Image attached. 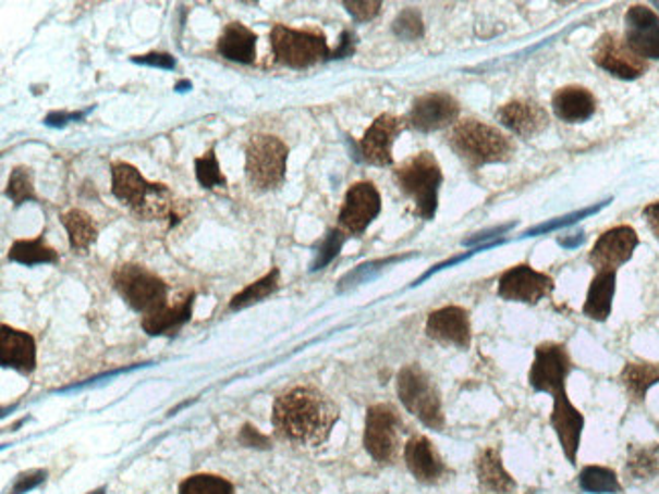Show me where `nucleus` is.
Instances as JSON below:
<instances>
[{"label":"nucleus","instance_id":"35","mask_svg":"<svg viewBox=\"0 0 659 494\" xmlns=\"http://www.w3.org/2000/svg\"><path fill=\"white\" fill-rule=\"evenodd\" d=\"M7 197L15 205L27 203L35 199V181H33V171L29 166H16L15 171L11 173Z\"/></svg>","mask_w":659,"mask_h":494},{"label":"nucleus","instance_id":"40","mask_svg":"<svg viewBox=\"0 0 659 494\" xmlns=\"http://www.w3.org/2000/svg\"><path fill=\"white\" fill-rule=\"evenodd\" d=\"M343 7L347 9V13L359 21V23H366L371 21L376 16L380 15L381 2L378 0H355V2H343Z\"/></svg>","mask_w":659,"mask_h":494},{"label":"nucleus","instance_id":"29","mask_svg":"<svg viewBox=\"0 0 659 494\" xmlns=\"http://www.w3.org/2000/svg\"><path fill=\"white\" fill-rule=\"evenodd\" d=\"M659 477V444H631L625 460V479L639 484Z\"/></svg>","mask_w":659,"mask_h":494},{"label":"nucleus","instance_id":"25","mask_svg":"<svg viewBox=\"0 0 659 494\" xmlns=\"http://www.w3.org/2000/svg\"><path fill=\"white\" fill-rule=\"evenodd\" d=\"M195 294L187 292L183 294L175 305L161 306L159 310L143 317V329L150 336L175 335L176 331L191 319Z\"/></svg>","mask_w":659,"mask_h":494},{"label":"nucleus","instance_id":"21","mask_svg":"<svg viewBox=\"0 0 659 494\" xmlns=\"http://www.w3.org/2000/svg\"><path fill=\"white\" fill-rule=\"evenodd\" d=\"M498 120L508 131L522 138L540 136L550 124L548 112L544 110L542 106L529 102V100H513V102L501 106Z\"/></svg>","mask_w":659,"mask_h":494},{"label":"nucleus","instance_id":"41","mask_svg":"<svg viewBox=\"0 0 659 494\" xmlns=\"http://www.w3.org/2000/svg\"><path fill=\"white\" fill-rule=\"evenodd\" d=\"M45 477H47L45 470H30L27 474H19V477H16L15 486H13L11 493L21 494L25 493V491H30V489H35L37 484H41Z\"/></svg>","mask_w":659,"mask_h":494},{"label":"nucleus","instance_id":"16","mask_svg":"<svg viewBox=\"0 0 659 494\" xmlns=\"http://www.w3.org/2000/svg\"><path fill=\"white\" fill-rule=\"evenodd\" d=\"M404 126H406V120L392 116V114H381L376 118L359 143L364 160L374 166H390L394 162L392 148H394L395 138L400 136V132L404 131Z\"/></svg>","mask_w":659,"mask_h":494},{"label":"nucleus","instance_id":"31","mask_svg":"<svg viewBox=\"0 0 659 494\" xmlns=\"http://www.w3.org/2000/svg\"><path fill=\"white\" fill-rule=\"evenodd\" d=\"M63 227H65V232L70 235V246L74 247L75 251L88 249L98 239L96 223L82 209L68 211L63 215Z\"/></svg>","mask_w":659,"mask_h":494},{"label":"nucleus","instance_id":"43","mask_svg":"<svg viewBox=\"0 0 659 494\" xmlns=\"http://www.w3.org/2000/svg\"><path fill=\"white\" fill-rule=\"evenodd\" d=\"M132 61L150 65V67H162V70H173L175 67V59L171 58L169 53H148L143 58H134Z\"/></svg>","mask_w":659,"mask_h":494},{"label":"nucleus","instance_id":"6","mask_svg":"<svg viewBox=\"0 0 659 494\" xmlns=\"http://www.w3.org/2000/svg\"><path fill=\"white\" fill-rule=\"evenodd\" d=\"M289 148L268 134H258L249 138L246 146V175L249 185L258 190H272L282 185L286 176Z\"/></svg>","mask_w":659,"mask_h":494},{"label":"nucleus","instance_id":"28","mask_svg":"<svg viewBox=\"0 0 659 494\" xmlns=\"http://www.w3.org/2000/svg\"><path fill=\"white\" fill-rule=\"evenodd\" d=\"M621 385L633 404H644L647 392L659 383V365L647 361H630L619 375Z\"/></svg>","mask_w":659,"mask_h":494},{"label":"nucleus","instance_id":"11","mask_svg":"<svg viewBox=\"0 0 659 494\" xmlns=\"http://www.w3.org/2000/svg\"><path fill=\"white\" fill-rule=\"evenodd\" d=\"M554 292V280L534 270L527 263L513 265L505 270L498 282V294L508 302L538 305Z\"/></svg>","mask_w":659,"mask_h":494},{"label":"nucleus","instance_id":"46","mask_svg":"<svg viewBox=\"0 0 659 494\" xmlns=\"http://www.w3.org/2000/svg\"><path fill=\"white\" fill-rule=\"evenodd\" d=\"M77 118H82V114H51V116L47 118V124L49 126H63L68 120H77Z\"/></svg>","mask_w":659,"mask_h":494},{"label":"nucleus","instance_id":"30","mask_svg":"<svg viewBox=\"0 0 659 494\" xmlns=\"http://www.w3.org/2000/svg\"><path fill=\"white\" fill-rule=\"evenodd\" d=\"M11 262L23 263V265H37V263L58 262V251L45 244L44 235L35 239H19L9 249Z\"/></svg>","mask_w":659,"mask_h":494},{"label":"nucleus","instance_id":"22","mask_svg":"<svg viewBox=\"0 0 659 494\" xmlns=\"http://www.w3.org/2000/svg\"><path fill=\"white\" fill-rule=\"evenodd\" d=\"M0 365L4 369H15L23 375H29L37 367V345L29 333L11 329L9 324L0 326Z\"/></svg>","mask_w":659,"mask_h":494},{"label":"nucleus","instance_id":"36","mask_svg":"<svg viewBox=\"0 0 659 494\" xmlns=\"http://www.w3.org/2000/svg\"><path fill=\"white\" fill-rule=\"evenodd\" d=\"M195 175L204 189H220L225 187V176L221 175L220 162L216 150L211 148L204 157L195 159Z\"/></svg>","mask_w":659,"mask_h":494},{"label":"nucleus","instance_id":"47","mask_svg":"<svg viewBox=\"0 0 659 494\" xmlns=\"http://www.w3.org/2000/svg\"><path fill=\"white\" fill-rule=\"evenodd\" d=\"M91 494H103V491H96V493H91Z\"/></svg>","mask_w":659,"mask_h":494},{"label":"nucleus","instance_id":"27","mask_svg":"<svg viewBox=\"0 0 659 494\" xmlns=\"http://www.w3.org/2000/svg\"><path fill=\"white\" fill-rule=\"evenodd\" d=\"M256 33L242 23H230L218 41V51L221 58L237 61V63H252L256 58Z\"/></svg>","mask_w":659,"mask_h":494},{"label":"nucleus","instance_id":"4","mask_svg":"<svg viewBox=\"0 0 659 494\" xmlns=\"http://www.w3.org/2000/svg\"><path fill=\"white\" fill-rule=\"evenodd\" d=\"M394 176L400 190L414 203L416 213L423 219L435 218L442 185L439 160L430 152H418L404 164H400Z\"/></svg>","mask_w":659,"mask_h":494},{"label":"nucleus","instance_id":"2","mask_svg":"<svg viewBox=\"0 0 659 494\" xmlns=\"http://www.w3.org/2000/svg\"><path fill=\"white\" fill-rule=\"evenodd\" d=\"M112 193L118 201L129 205L138 218L157 219L173 215V195L161 183H148L129 162L112 164Z\"/></svg>","mask_w":659,"mask_h":494},{"label":"nucleus","instance_id":"37","mask_svg":"<svg viewBox=\"0 0 659 494\" xmlns=\"http://www.w3.org/2000/svg\"><path fill=\"white\" fill-rule=\"evenodd\" d=\"M394 33L404 41H416L425 35V23L423 16L414 9H406L395 16Z\"/></svg>","mask_w":659,"mask_h":494},{"label":"nucleus","instance_id":"5","mask_svg":"<svg viewBox=\"0 0 659 494\" xmlns=\"http://www.w3.org/2000/svg\"><path fill=\"white\" fill-rule=\"evenodd\" d=\"M395 392L400 402L430 430H444V409L435 379L420 365H406L395 378Z\"/></svg>","mask_w":659,"mask_h":494},{"label":"nucleus","instance_id":"17","mask_svg":"<svg viewBox=\"0 0 659 494\" xmlns=\"http://www.w3.org/2000/svg\"><path fill=\"white\" fill-rule=\"evenodd\" d=\"M552 399H554V406H552V413H550V423L557 432L564 458L574 466L576 465L578 448H581V436H583V430H585V416L572 406L569 393H557V395H552Z\"/></svg>","mask_w":659,"mask_h":494},{"label":"nucleus","instance_id":"14","mask_svg":"<svg viewBox=\"0 0 659 494\" xmlns=\"http://www.w3.org/2000/svg\"><path fill=\"white\" fill-rule=\"evenodd\" d=\"M639 246V235L630 225H619L602 233L588 254V263L595 272H617L630 262Z\"/></svg>","mask_w":659,"mask_h":494},{"label":"nucleus","instance_id":"15","mask_svg":"<svg viewBox=\"0 0 659 494\" xmlns=\"http://www.w3.org/2000/svg\"><path fill=\"white\" fill-rule=\"evenodd\" d=\"M459 102L444 91H432L416 98L406 122L418 132H437L453 126L459 118Z\"/></svg>","mask_w":659,"mask_h":494},{"label":"nucleus","instance_id":"13","mask_svg":"<svg viewBox=\"0 0 659 494\" xmlns=\"http://www.w3.org/2000/svg\"><path fill=\"white\" fill-rule=\"evenodd\" d=\"M593 61L619 79H637L647 72V61L631 49L625 37L605 33L593 49Z\"/></svg>","mask_w":659,"mask_h":494},{"label":"nucleus","instance_id":"12","mask_svg":"<svg viewBox=\"0 0 659 494\" xmlns=\"http://www.w3.org/2000/svg\"><path fill=\"white\" fill-rule=\"evenodd\" d=\"M381 197L374 183H355L347 190L339 213V230L345 235H362L380 215Z\"/></svg>","mask_w":659,"mask_h":494},{"label":"nucleus","instance_id":"42","mask_svg":"<svg viewBox=\"0 0 659 494\" xmlns=\"http://www.w3.org/2000/svg\"><path fill=\"white\" fill-rule=\"evenodd\" d=\"M240 442L248 448H268L270 446V437L260 434L254 425H244L242 434H240Z\"/></svg>","mask_w":659,"mask_h":494},{"label":"nucleus","instance_id":"3","mask_svg":"<svg viewBox=\"0 0 659 494\" xmlns=\"http://www.w3.org/2000/svg\"><path fill=\"white\" fill-rule=\"evenodd\" d=\"M449 145L469 166L505 162L513 155L512 138L508 134L473 118L454 124Z\"/></svg>","mask_w":659,"mask_h":494},{"label":"nucleus","instance_id":"10","mask_svg":"<svg viewBox=\"0 0 659 494\" xmlns=\"http://www.w3.org/2000/svg\"><path fill=\"white\" fill-rule=\"evenodd\" d=\"M571 371L572 359L566 347L560 343H542L534 353L527 381L534 392L557 395L566 392V379Z\"/></svg>","mask_w":659,"mask_h":494},{"label":"nucleus","instance_id":"23","mask_svg":"<svg viewBox=\"0 0 659 494\" xmlns=\"http://www.w3.org/2000/svg\"><path fill=\"white\" fill-rule=\"evenodd\" d=\"M475 472L485 493L512 494L517 489L515 480L503 465L498 446H487L479 452V456L475 458Z\"/></svg>","mask_w":659,"mask_h":494},{"label":"nucleus","instance_id":"32","mask_svg":"<svg viewBox=\"0 0 659 494\" xmlns=\"http://www.w3.org/2000/svg\"><path fill=\"white\" fill-rule=\"evenodd\" d=\"M578 486L588 494H619L623 486L619 482L615 470L607 466H586L578 474Z\"/></svg>","mask_w":659,"mask_h":494},{"label":"nucleus","instance_id":"1","mask_svg":"<svg viewBox=\"0 0 659 494\" xmlns=\"http://www.w3.org/2000/svg\"><path fill=\"white\" fill-rule=\"evenodd\" d=\"M339 420V407L331 397L310 385H298L277 397L272 425L282 440L303 446H321Z\"/></svg>","mask_w":659,"mask_h":494},{"label":"nucleus","instance_id":"7","mask_svg":"<svg viewBox=\"0 0 659 494\" xmlns=\"http://www.w3.org/2000/svg\"><path fill=\"white\" fill-rule=\"evenodd\" d=\"M118 294L132 306L136 312L147 317L169 302V291L161 277L152 274L145 265L122 263L112 274Z\"/></svg>","mask_w":659,"mask_h":494},{"label":"nucleus","instance_id":"18","mask_svg":"<svg viewBox=\"0 0 659 494\" xmlns=\"http://www.w3.org/2000/svg\"><path fill=\"white\" fill-rule=\"evenodd\" d=\"M426 335L440 345L469 349V312L461 306H444V308L430 312L426 320Z\"/></svg>","mask_w":659,"mask_h":494},{"label":"nucleus","instance_id":"19","mask_svg":"<svg viewBox=\"0 0 659 494\" xmlns=\"http://www.w3.org/2000/svg\"><path fill=\"white\" fill-rule=\"evenodd\" d=\"M625 41L639 58L659 59V16L645 4H633L625 13Z\"/></svg>","mask_w":659,"mask_h":494},{"label":"nucleus","instance_id":"39","mask_svg":"<svg viewBox=\"0 0 659 494\" xmlns=\"http://www.w3.org/2000/svg\"><path fill=\"white\" fill-rule=\"evenodd\" d=\"M607 203L595 205V207H588V209H583V211H576V213H571V215H564V218L552 219V221H546L542 225H538V227H534V230H529L526 232V235H540V233L548 232H557L560 227H566V225H572V223H576L578 219L590 218V215H595L597 211H601L602 207Z\"/></svg>","mask_w":659,"mask_h":494},{"label":"nucleus","instance_id":"38","mask_svg":"<svg viewBox=\"0 0 659 494\" xmlns=\"http://www.w3.org/2000/svg\"><path fill=\"white\" fill-rule=\"evenodd\" d=\"M343 242H345V233L341 232V230H333V232L327 233V237L322 239L319 251H317V260L313 263V270H321L327 263L331 262L339 251H341Z\"/></svg>","mask_w":659,"mask_h":494},{"label":"nucleus","instance_id":"9","mask_svg":"<svg viewBox=\"0 0 659 494\" xmlns=\"http://www.w3.org/2000/svg\"><path fill=\"white\" fill-rule=\"evenodd\" d=\"M402 420L394 407L376 404L367 409L364 446L378 465H392L400 454Z\"/></svg>","mask_w":659,"mask_h":494},{"label":"nucleus","instance_id":"33","mask_svg":"<svg viewBox=\"0 0 659 494\" xmlns=\"http://www.w3.org/2000/svg\"><path fill=\"white\" fill-rule=\"evenodd\" d=\"M279 268H272V270H270L266 276L260 277L258 282L249 284L248 288H244L240 294H235L234 298H232V302H230V308H232V310H242V308H248L249 305H256V302L264 300L266 296H270V294H274V292L279 291Z\"/></svg>","mask_w":659,"mask_h":494},{"label":"nucleus","instance_id":"26","mask_svg":"<svg viewBox=\"0 0 659 494\" xmlns=\"http://www.w3.org/2000/svg\"><path fill=\"white\" fill-rule=\"evenodd\" d=\"M615 292L617 272H597L586 292L585 306H583L585 317L597 322L609 319L613 310Z\"/></svg>","mask_w":659,"mask_h":494},{"label":"nucleus","instance_id":"8","mask_svg":"<svg viewBox=\"0 0 659 494\" xmlns=\"http://www.w3.org/2000/svg\"><path fill=\"white\" fill-rule=\"evenodd\" d=\"M270 44L277 61L293 70H307L333 55L325 35L319 30H298L274 25L270 33Z\"/></svg>","mask_w":659,"mask_h":494},{"label":"nucleus","instance_id":"34","mask_svg":"<svg viewBox=\"0 0 659 494\" xmlns=\"http://www.w3.org/2000/svg\"><path fill=\"white\" fill-rule=\"evenodd\" d=\"M179 494H234V484L218 474H193L179 484Z\"/></svg>","mask_w":659,"mask_h":494},{"label":"nucleus","instance_id":"45","mask_svg":"<svg viewBox=\"0 0 659 494\" xmlns=\"http://www.w3.org/2000/svg\"><path fill=\"white\" fill-rule=\"evenodd\" d=\"M353 51V37L352 33H343V37H341V47H339L338 51L333 53V58H345V55H350Z\"/></svg>","mask_w":659,"mask_h":494},{"label":"nucleus","instance_id":"24","mask_svg":"<svg viewBox=\"0 0 659 494\" xmlns=\"http://www.w3.org/2000/svg\"><path fill=\"white\" fill-rule=\"evenodd\" d=\"M552 110L560 120H564L569 124H581L595 116L597 100L583 86H566L554 94Z\"/></svg>","mask_w":659,"mask_h":494},{"label":"nucleus","instance_id":"44","mask_svg":"<svg viewBox=\"0 0 659 494\" xmlns=\"http://www.w3.org/2000/svg\"><path fill=\"white\" fill-rule=\"evenodd\" d=\"M644 218L649 225V230L654 232V235L659 239V201L658 203L647 205L644 209Z\"/></svg>","mask_w":659,"mask_h":494},{"label":"nucleus","instance_id":"20","mask_svg":"<svg viewBox=\"0 0 659 494\" xmlns=\"http://www.w3.org/2000/svg\"><path fill=\"white\" fill-rule=\"evenodd\" d=\"M404 462L408 466L412 477L423 484H439L449 477V468L444 465L442 456L426 436H412L406 442Z\"/></svg>","mask_w":659,"mask_h":494}]
</instances>
